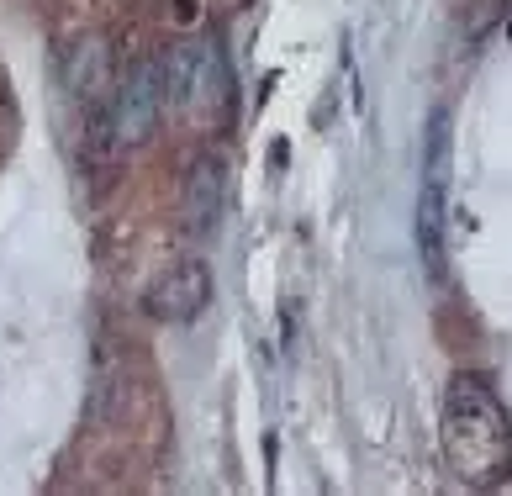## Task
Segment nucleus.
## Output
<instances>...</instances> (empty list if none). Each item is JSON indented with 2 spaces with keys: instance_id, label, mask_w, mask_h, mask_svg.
<instances>
[{
  "instance_id": "2",
  "label": "nucleus",
  "mask_w": 512,
  "mask_h": 496,
  "mask_svg": "<svg viewBox=\"0 0 512 496\" xmlns=\"http://www.w3.org/2000/svg\"><path fill=\"white\" fill-rule=\"evenodd\" d=\"M154 69H159L164 111H175L191 127H222L233 117V74H227V59L217 43L185 37V43L159 53Z\"/></svg>"
},
{
  "instance_id": "4",
  "label": "nucleus",
  "mask_w": 512,
  "mask_h": 496,
  "mask_svg": "<svg viewBox=\"0 0 512 496\" xmlns=\"http://www.w3.org/2000/svg\"><path fill=\"white\" fill-rule=\"evenodd\" d=\"M206 307H212V270H206V259H196V254L159 270L154 285L143 291V312L154 322H169V328L196 322Z\"/></svg>"
},
{
  "instance_id": "6",
  "label": "nucleus",
  "mask_w": 512,
  "mask_h": 496,
  "mask_svg": "<svg viewBox=\"0 0 512 496\" xmlns=\"http://www.w3.org/2000/svg\"><path fill=\"white\" fill-rule=\"evenodd\" d=\"M444 190H449V117H433L428 159H423V201H417V233H423L428 259L439 264V227H444Z\"/></svg>"
},
{
  "instance_id": "7",
  "label": "nucleus",
  "mask_w": 512,
  "mask_h": 496,
  "mask_svg": "<svg viewBox=\"0 0 512 496\" xmlns=\"http://www.w3.org/2000/svg\"><path fill=\"white\" fill-rule=\"evenodd\" d=\"M222 201H227V159L222 154H196L191 175H185V227L196 238H212L217 233V217H222Z\"/></svg>"
},
{
  "instance_id": "3",
  "label": "nucleus",
  "mask_w": 512,
  "mask_h": 496,
  "mask_svg": "<svg viewBox=\"0 0 512 496\" xmlns=\"http://www.w3.org/2000/svg\"><path fill=\"white\" fill-rule=\"evenodd\" d=\"M164 117V90H159V69L154 64H132L127 74H117L106 101V132L111 148H143L159 132Z\"/></svg>"
},
{
  "instance_id": "1",
  "label": "nucleus",
  "mask_w": 512,
  "mask_h": 496,
  "mask_svg": "<svg viewBox=\"0 0 512 496\" xmlns=\"http://www.w3.org/2000/svg\"><path fill=\"white\" fill-rule=\"evenodd\" d=\"M439 444L449 475L470 491H491L512 475V423L486 380L476 375L449 380L439 407Z\"/></svg>"
},
{
  "instance_id": "5",
  "label": "nucleus",
  "mask_w": 512,
  "mask_h": 496,
  "mask_svg": "<svg viewBox=\"0 0 512 496\" xmlns=\"http://www.w3.org/2000/svg\"><path fill=\"white\" fill-rule=\"evenodd\" d=\"M59 80H64V90H69V101L85 106L90 117H96V111H106L111 85H117V69H111L106 37H96V32L74 37V43L64 48V59H59Z\"/></svg>"
}]
</instances>
